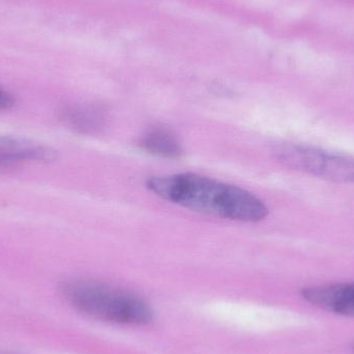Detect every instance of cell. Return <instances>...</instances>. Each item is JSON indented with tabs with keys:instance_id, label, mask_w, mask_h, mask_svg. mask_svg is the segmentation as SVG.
<instances>
[{
	"instance_id": "cell-3",
	"label": "cell",
	"mask_w": 354,
	"mask_h": 354,
	"mask_svg": "<svg viewBox=\"0 0 354 354\" xmlns=\"http://www.w3.org/2000/svg\"><path fill=\"white\" fill-rule=\"evenodd\" d=\"M277 157L289 168L336 183H354V159L304 145H282Z\"/></svg>"
},
{
	"instance_id": "cell-4",
	"label": "cell",
	"mask_w": 354,
	"mask_h": 354,
	"mask_svg": "<svg viewBox=\"0 0 354 354\" xmlns=\"http://www.w3.org/2000/svg\"><path fill=\"white\" fill-rule=\"evenodd\" d=\"M56 159V151L47 145L18 138L0 136V171L14 169L23 164L48 163Z\"/></svg>"
},
{
	"instance_id": "cell-2",
	"label": "cell",
	"mask_w": 354,
	"mask_h": 354,
	"mask_svg": "<svg viewBox=\"0 0 354 354\" xmlns=\"http://www.w3.org/2000/svg\"><path fill=\"white\" fill-rule=\"evenodd\" d=\"M62 293L73 307L103 322L145 326L153 318L151 306L142 297L103 283L72 281L64 285Z\"/></svg>"
},
{
	"instance_id": "cell-8",
	"label": "cell",
	"mask_w": 354,
	"mask_h": 354,
	"mask_svg": "<svg viewBox=\"0 0 354 354\" xmlns=\"http://www.w3.org/2000/svg\"><path fill=\"white\" fill-rule=\"evenodd\" d=\"M14 103L12 95L4 89L0 88V110L10 109Z\"/></svg>"
},
{
	"instance_id": "cell-7",
	"label": "cell",
	"mask_w": 354,
	"mask_h": 354,
	"mask_svg": "<svg viewBox=\"0 0 354 354\" xmlns=\"http://www.w3.org/2000/svg\"><path fill=\"white\" fill-rule=\"evenodd\" d=\"M62 120L78 132L93 133L103 126L104 115L95 107H71L64 111Z\"/></svg>"
},
{
	"instance_id": "cell-1",
	"label": "cell",
	"mask_w": 354,
	"mask_h": 354,
	"mask_svg": "<svg viewBox=\"0 0 354 354\" xmlns=\"http://www.w3.org/2000/svg\"><path fill=\"white\" fill-rule=\"evenodd\" d=\"M147 185L163 199L202 214L241 222H257L268 214L253 194L209 177L174 174L151 178Z\"/></svg>"
},
{
	"instance_id": "cell-5",
	"label": "cell",
	"mask_w": 354,
	"mask_h": 354,
	"mask_svg": "<svg viewBox=\"0 0 354 354\" xmlns=\"http://www.w3.org/2000/svg\"><path fill=\"white\" fill-rule=\"evenodd\" d=\"M301 297L328 313L354 317V283L307 287Z\"/></svg>"
},
{
	"instance_id": "cell-6",
	"label": "cell",
	"mask_w": 354,
	"mask_h": 354,
	"mask_svg": "<svg viewBox=\"0 0 354 354\" xmlns=\"http://www.w3.org/2000/svg\"><path fill=\"white\" fill-rule=\"evenodd\" d=\"M141 147L147 153L167 159H178L183 147L176 136L165 129H153L141 139Z\"/></svg>"
}]
</instances>
